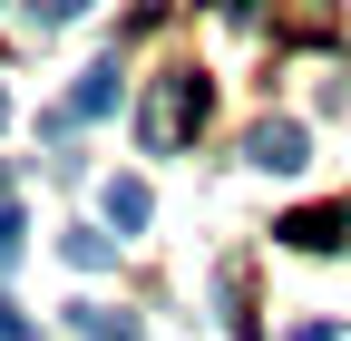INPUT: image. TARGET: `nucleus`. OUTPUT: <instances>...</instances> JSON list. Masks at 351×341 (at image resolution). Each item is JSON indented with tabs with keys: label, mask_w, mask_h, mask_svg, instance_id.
<instances>
[{
	"label": "nucleus",
	"mask_w": 351,
	"mask_h": 341,
	"mask_svg": "<svg viewBox=\"0 0 351 341\" xmlns=\"http://www.w3.org/2000/svg\"><path fill=\"white\" fill-rule=\"evenodd\" d=\"M78 10H88V0H29V20H39V29H59V20H78Z\"/></svg>",
	"instance_id": "nucleus-9"
},
{
	"label": "nucleus",
	"mask_w": 351,
	"mask_h": 341,
	"mask_svg": "<svg viewBox=\"0 0 351 341\" xmlns=\"http://www.w3.org/2000/svg\"><path fill=\"white\" fill-rule=\"evenodd\" d=\"M0 127H10V88H0Z\"/></svg>",
	"instance_id": "nucleus-11"
},
{
	"label": "nucleus",
	"mask_w": 351,
	"mask_h": 341,
	"mask_svg": "<svg viewBox=\"0 0 351 341\" xmlns=\"http://www.w3.org/2000/svg\"><path fill=\"white\" fill-rule=\"evenodd\" d=\"M59 253H69V273H108V264H117V244H108L98 225H69V234H59Z\"/></svg>",
	"instance_id": "nucleus-5"
},
{
	"label": "nucleus",
	"mask_w": 351,
	"mask_h": 341,
	"mask_svg": "<svg viewBox=\"0 0 351 341\" xmlns=\"http://www.w3.org/2000/svg\"><path fill=\"white\" fill-rule=\"evenodd\" d=\"M117 98H127V78H117V59H98V68H88V78H78V88H69V117L88 127V117H108Z\"/></svg>",
	"instance_id": "nucleus-4"
},
{
	"label": "nucleus",
	"mask_w": 351,
	"mask_h": 341,
	"mask_svg": "<svg viewBox=\"0 0 351 341\" xmlns=\"http://www.w3.org/2000/svg\"><path fill=\"white\" fill-rule=\"evenodd\" d=\"M341 234H351V205H322V215H283V244H293V253H332Z\"/></svg>",
	"instance_id": "nucleus-3"
},
{
	"label": "nucleus",
	"mask_w": 351,
	"mask_h": 341,
	"mask_svg": "<svg viewBox=\"0 0 351 341\" xmlns=\"http://www.w3.org/2000/svg\"><path fill=\"white\" fill-rule=\"evenodd\" d=\"M0 341H39V322H20V303H0Z\"/></svg>",
	"instance_id": "nucleus-10"
},
{
	"label": "nucleus",
	"mask_w": 351,
	"mask_h": 341,
	"mask_svg": "<svg viewBox=\"0 0 351 341\" xmlns=\"http://www.w3.org/2000/svg\"><path fill=\"white\" fill-rule=\"evenodd\" d=\"M244 156L263 166V176H293V166H302V156H313V137H302V127H293V117H263V127H254V137H244Z\"/></svg>",
	"instance_id": "nucleus-2"
},
{
	"label": "nucleus",
	"mask_w": 351,
	"mask_h": 341,
	"mask_svg": "<svg viewBox=\"0 0 351 341\" xmlns=\"http://www.w3.org/2000/svg\"><path fill=\"white\" fill-rule=\"evenodd\" d=\"M147 215H156V195H147L137 176H117V186H108V225H117V234H137Z\"/></svg>",
	"instance_id": "nucleus-6"
},
{
	"label": "nucleus",
	"mask_w": 351,
	"mask_h": 341,
	"mask_svg": "<svg viewBox=\"0 0 351 341\" xmlns=\"http://www.w3.org/2000/svg\"><path fill=\"white\" fill-rule=\"evenodd\" d=\"M195 127H205V78H195V68H176L166 88L147 98V117H137V137H147L156 156H176V147L195 137Z\"/></svg>",
	"instance_id": "nucleus-1"
},
{
	"label": "nucleus",
	"mask_w": 351,
	"mask_h": 341,
	"mask_svg": "<svg viewBox=\"0 0 351 341\" xmlns=\"http://www.w3.org/2000/svg\"><path fill=\"white\" fill-rule=\"evenodd\" d=\"M10 264H20V205L0 195V273H10Z\"/></svg>",
	"instance_id": "nucleus-8"
},
{
	"label": "nucleus",
	"mask_w": 351,
	"mask_h": 341,
	"mask_svg": "<svg viewBox=\"0 0 351 341\" xmlns=\"http://www.w3.org/2000/svg\"><path fill=\"white\" fill-rule=\"evenodd\" d=\"M69 331H88V341H137V322L108 312V303H78V312H69Z\"/></svg>",
	"instance_id": "nucleus-7"
}]
</instances>
